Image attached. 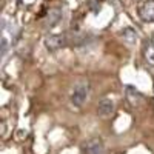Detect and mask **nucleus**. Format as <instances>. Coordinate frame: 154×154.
<instances>
[{
	"label": "nucleus",
	"instance_id": "f257e3e1",
	"mask_svg": "<svg viewBox=\"0 0 154 154\" xmlns=\"http://www.w3.org/2000/svg\"><path fill=\"white\" fill-rule=\"evenodd\" d=\"M88 93H89V85L88 83H79L75 88H74V91L71 94V102H72V105L74 106H82L85 103V100L88 97Z\"/></svg>",
	"mask_w": 154,
	"mask_h": 154
},
{
	"label": "nucleus",
	"instance_id": "f03ea898",
	"mask_svg": "<svg viewBox=\"0 0 154 154\" xmlns=\"http://www.w3.org/2000/svg\"><path fill=\"white\" fill-rule=\"evenodd\" d=\"M139 17L142 22L151 23L154 22V0H145V2L139 6Z\"/></svg>",
	"mask_w": 154,
	"mask_h": 154
},
{
	"label": "nucleus",
	"instance_id": "7ed1b4c3",
	"mask_svg": "<svg viewBox=\"0 0 154 154\" xmlns=\"http://www.w3.org/2000/svg\"><path fill=\"white\" fill-rule=\"evenodd\" d=\"M45 45L49 51H57L62 46L66 45V38L63 34H53V35H48L45 38Z\"/></svg>",
	"mask_w": 154,
	"mask_h": 154
},
{
	"label": "nucleus",
	"instance_id": "20e7f679",
	"mask_svg": "<svg viewBox=\"0 0 154 154\" xmlns=\"http://www.w3.org/2000/svg\"><path fill=\"white\" fill-rule=\"evenodd\" d=\"M83 152L85 154H103V142L99 137L88 140L83 145Z\"/></svg>",
	"mask_w": 154,
	"mask_h": 154
},
{
	"label": "nucleus",
	"instance_id": "39448f33",
	"mask_svg": "<svg viewBox=\"0 0 154 154\" xmlns=\"http://www.w3.org/2000/svg\"><path fill=\"white\" fill-rule=\"evenodd\" d=\"M112 111H114V102L111 99H108V97L102 99L99 106H97V112L100 116H103V117H108V116L112 114Z\"/></svg>",
	"mask_w": 154,
	"mask_h": 154
},
{
	"label": "nucleus",
	"instance_id": "423d86ee",
	"mask_svg": "<svg viewBox=\"0 0 154 154\" xmlns=\"http://www.w3.org/2000/svg\"><path fill=\"white\" fill-rule=\"evenodd\" d=\"M126 99L130 100V103H131L133 106H139L140 103H142V100H143V96L140 94V93H137L136 89L128 88V89H126Z\"/></svg>",
	"mask_w": 154,
	"mask_h": 154
},
{
	"label": "nucleus",
	"instance_id": "0eeeda50",
	"mask_svg": "<svg viewBox=\"0 0 154 154\" xmlns=\"http://www.w3.org/2000/svg\"><path fill=\"white\" fill-rule=\"evenodd\" d=\"M145 59L154 65V43L152 42H146L145 43Z\"/></svg>",
	"mask_w": 154,
	"mask_h": 154
},
{
	"label": "nucleus",
	"instance_id": "6e6552de",
	"mask_svg": "<svg viewBox=\"0 0 154 154\" xmlns=\"http://www.w3.org/2000/svg\"><path fill=\"white\" fill-rule=\"evenodd\" d=\"M6 46H8V45H6V38H3V40H2V54H3V56L6 54Z\"/></svg>",
	"mask_w": 154,
	"mask_h": 154
}]
</instances>
